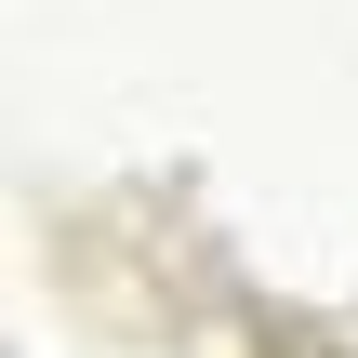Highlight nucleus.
Instances as JSON below:
<instances>
[]
</instances>
